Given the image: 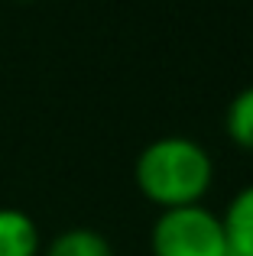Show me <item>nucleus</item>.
<instances>
[{"label": "nucleus", "mask_w": 253, "mask_h": 256, "mask_svg": "<svg viewBox=\"0 0 253 256\" xmlns=\"http://www.w3.org/2000/svg\"><path fill=\"white\" fill-rule=\"evenodd\" d=\"M214 182V159L198 140L169 133L140 150L133 162V185L159 211L202 204Z\"/></svg>", "instance_id": "nucleus-1"}, {"label": "nucleus", "mask_w": 253, "mask_h": 256, "mask_svg": "<svg viewBox=\"0 0 253 256\" xmlns=\"http://www.w3.org/2000/svg\"><path fill=\"white\" fill-rule=\"evenodd\" d=\"M152 256H228L221 214L204 204H185L159 211L150 230Z\"/></svg>", "instance_id": "nucleus-2"}, {"label": "nucleus", "mask_w": 253, "mask_h": 256, "mask_svg": "<svg viewBox=\"0 0 253 256\" xmlns=\"http://www.w3.org/2000/svg\"><path fill=\"white\" fill-rule=\"evenodd\" d=\"M39 224L20 208H0V256H39Z\"/></svg>", "instance_id": "nucleus-3"}, {"label": "nucleus", "mask_w": 253, "mask_h": 256, "mask_svg": "<svg viewBox=\"0 0 253 256\" xmlns=\"http://www.w3.org/2000/svg\"><path fill=\"white\" fill-rule=\"evenodd\" d=\"M228 250L237 256H253V185L240 188L221 214Z\"/></svg>", "instance_id": "nucleus-4"}, {"label": "nucleus", "mask_w": 253, "mask_h": 256, "mask_svg": "<svg viewBox=\"0 0 253 256\" xmlns=\"http://www.w3.org/2000/svg\"><path fill=\"white\" fill-rule=\"evenodd\" d=\"M42 256H114V246L94 227H68L52 237Z\"/></svg>", "instance_id": "nucleus-5"}, {"label": "nucleus", "mask_w": 253, "mask_h": 256, "mask_svg": "<svg viewBox=\"0 0 253 256\" xmlns=\"http://www.w3.org/2000/svg\"><path fill=\"white\" fill-rule=\"evenodd\" d=\"M224 133L244 152H253V84L237 91L224 110Z\"/></svg>", "instance_id": "nucleus-6"}, {"label": "nucleus", "mask_w": 253, "mask_h": 256, "mask_svg": "<svg viewBox=\"0 0 253 256\" xmlns=\"http://www.w3.org/2000/svg\"><path fill=\"white\" fill-rule=\"evenodd\" d=\"M16 4H36V0H16Z\"/></svg>", "instance_id": "nucleus-7"}]
</instances>
